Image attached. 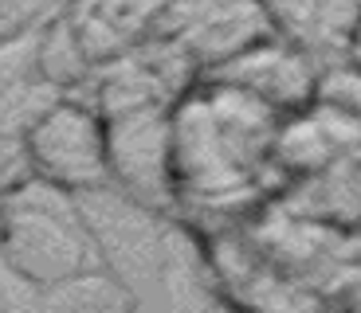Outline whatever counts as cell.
Returning a JSON list of instances; mask_svg holds the SVG:
<instances>
[{
    "instance_id": "obj_15",
    "label": "cell",
    "mask_w": 361,
    "mask_h": 313,
    "mask_svg": "<svg viewBox=\"0 0 361 313\" xmlns=\"http://www.w3.org/2000/svg\"><path fill=\"white\" fill-rule=\"evenodd\" d=\"M0 250H4V212H0Z\"/></svg>"
},
{
    "instance_id": "obj_3",
    "label": "cell",
    "mask_w": 361,
    "mask_h": 313,
    "mask_svg": "<svg viewBox=\"0 0 361 313\" xmlns=\"http://www.w3.org/2000/svg\"><path fill=\"white\" fill-rule=\"evenodd\" d=\"M24 149L39 180L67 196H87L114 188L106 149V122L87 98H59L32 129L24 134Z\"/></svg>"
},
{
    "instance_id": "obj_1",
    "label": "cell",
    "mask_w": 361,
    "mask_h": 313,
    "mask_svg": "<svg viewBox=\"0 0 361 313\" xmlns=\"http://www.w3.org/2000/svg\"><path fill=\"white\" fill-rule=\"evenodd\" d=\"M275 141V110L232 82L200 75L173 106L177 200H224L255 177Z\"/></svg>"
},
{
    "instance_id": "obj_4",
    "label": "cell",
    "mask_w": 361,
    "mask_h": 313,
    "mask_svg": "<svg viewBox=\"0 0 361 313\" xmlns=\"http://www.w3.org/2000/svg\"><path fill=\"white\" fill-rule=\"evenodd\" d=\"M106 122L110 177L122 196L169 215L177 207V184H173V106L130 110Z\"/></svg>"
},
{
    "instance_id": "obj_13",
    "label": "cell",
    "mask_w": 361,
    "mask_h": 313,
    "mask_svg": "<svg viewBox=\"0 0 361 313\" xmlns=\"http://www.w3.org/2000/svg\"><path fill=\"white\" fill-rule=\"evenodd\" d=\"M67 8V0H0V36L39 27Z\"/></svg>"
},
{
    "instance_id": "obj_11",
    "label": "cell",
    "mask_w": 361,
    "mask_h": 313,
    "mask_svg": "<svg viewBox=\"0 0 361 313\" xmlns=\"http://www.w3.org/2000/svg\"><path fill=\"white\" fill-rule=\"evenodd\" d=\"M39 71H44L55 87H63L67 94H75V90L90 79V71H94V63H90L87 51L79 47V39H75V32H71V24H67L63 12H59V16H51L44 24Z\"/></svg>"
},
{
    "instance_id": "obj_14",
    "label": "cell",
    "mask_w": 361,
    "mask_h": 313,
    "mask_svg": "<svg viewBox=\"0 0 361 313\" xmlns=\"http://www.w3.org/2000/svg\"><path fill=\"white\" fill-rule=\"evenodd\" d=\"M345 59H350L353 67L361 71V24L353 27V39H350V51H345Z\"/></svg>"
},
{
    "instance_id": "obj_10",
    "label": "cell",
    "mask_w": 361,
    "mask_h": 313,
    "mask_svg": "<svg viewBox=\"0 0 361 313\" xmlns=\"http://www.w3.org/2000/svg\"><path fill=\"white\" fill-rule=\"evenodd\" d=\"M44 305H51V309H134L137 294L130 290V282L118 270L94 267V270L75 274L63 286L47 290Z\"/></svg>"
},
{
    "instance_id": "obj_12",
    "label": "cell",
    "mask_w": 361,
    "mask_h": 313,
    "mask_svg": "<svg viewBox=\"0 0 361 313\" xmlns=\"http://www.w3.org/2000/svg\"><path fill=\"white\" fill-rule=\"evenodd\" d=\"M36 177L32 169V157L24 149V137H12V134H0V200L27 188Z\"/></svg>"
},
{
    "instance_id": "obj_6",
    "label": "cell",
    "mask_w": 361,
    "mask_h": 313,
    "mask_svg": "<svg viewBox=\"0 0 361 313\" xmlns=\"http://www.w3.org/2000/svg\"><path fill=\"white\" fill-rule=\"evenodd\" d=\"M208 79L247 90L259 102H267L275 114H298L318 98L314 55L295 47L283 36H271L263 44L247 47L244 55L220 63L216 71H208Z\"/></svg>"
},
{
    "instance_id": "obj_5",
    "label": "cell",
    "mask_w": 361,
    "mask_h": 313,
    "mask_svg": "<svg viewBox=\"0 0 361 313\" xmlns=\"http://www.w3.org/2000/svg\"><path fill=\"white\" fill-rule=\"evenodd\" d=\"M154 36L177 44L208 75L279 32L263 0H169Z\"/></svg>"
},
{
    "instance_id": "obj_7",
    "label": "cell",
    "mask_w": 361,
    "mask_h": 313,
    "mask_svg": "<svg viewBox=\"0 0 361 313\" xmlns=\"http://www.w3.org/2000/svg\"><path fill=\"white\" fill-rule=\"evenodd\" d=\"M39 44L44 24L0 36V134L24 137L55 102L67 98V90L39 71Z\"/></svg>"
},
{
    "instance_id": "obj_2",
    "label": "cell",
    "mask_w": 361,
    "mask_h": 313,
    "mask_svg": "<svg viewBox=\"0 0 361 313\" xmlns=\"http://www.w3.org/2000/svg\"><path fill=\"white\" fill-rule=\"evenodd\" d=\"M0 212H4L0 262L24 286L47 294L82 270L106 267L102 247L82 219L75 196L51 188L47 180H32L27 188L4 196Z\"/></svg>"
},
{
    "instance_id": "obj_8",
    "label": "cell",
    "mask_w": 361,
    "mask_h": 313,
    "mask_svg": "<svg viewBox=\"0 0 361 313\" xmlns=\"http://www.w3.org/2000/svg\"><path fill=\"white\" fill-rule=\"evenodd\" d=\"M165 4L169 0H67L63 16L87 59L99 67L154 36Z\"/></svg>"
},
{
    "instance_id": "obj_9",
    "label": "cell",
    "mask_w": 361,
    "mask_h": 313,
    "mask_svg": "<svg viewBox=\"0 0 361 313\" xmlns=\"http://www.w3.org/2000/svg\"><path fill=\"white\" fill-rule=\"evenodd\" d=\"M283 39L310 55H345L361 24V0H263Z\"/></svg>"
}]
</instances>
